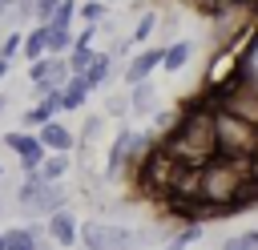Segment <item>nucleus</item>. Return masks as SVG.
Instances as JSON below:
<instances>
[{"instance_id":"obj_15","label":"nucleus","mask_w":258,"mask_h":250,"mask_svg":"<svg viewBox=\"0 0 258 250\" xmlns=\"http://www.w3.org/2000/svg\"><path fill=\"white\" fill-rule=\"evenodd\" d=\"M105 129H109V117H105V113H85L81 133H77V149H93V145L101 141Z\"/></svg>"},{"instance_id":"obj_30","label":"nucleus","mask_w":258,"mask_h":250,"mask_svg":"<svg viewBox=\"0 0 258 250\" xmlns=\"http://www.w3.org/2000/svg\"><path fill=\"white\" fill-rule=\"evenodd\" d=\"M0 177H4V165H0Z\"/></svg>"},{"instance_id":"obj_3","label":"nucleus","mask_w":258,"mask_h":250,"mask_svg":"<svg viewBox=\"0 0 258 250\" xmlns=\"http://www.w3.org/2000/svg\"><path fill=\"white\" fill-rule=\"evenodd\" d=\"M81 246L85 250H141L137 230L113 218H85L81 222Z\"/></svg>"},{"instance_id":"obj_20","label":"nucleus","mask_w":258,"mask_h":250,"mask_svg":"<svg viewBox=\"0 0 258 250\" xmlns=\"http://www.w3.org/2000/svg\"><path fill=\"white\" fill-rule=\"evenodd\" d=\"M20 48H24V28H8L4 40H0V56H4V60H16Z\"/></svg>"},{"instance_id":"obj_11","label":"nucleus","mask_w":258,"mask_h":250,"mask_svg":"<svg viewBox=\"0 0 258 250\" xmlns=\"http://www.w3.org/2000/svg\"><path fill=\"white\" fill-rule=\"evenodd\" d=\"M194 52H198V44H194V40H185V36L169 40V44H165V56H161V73L177 77V73H181V69L194 60Z\"/></svg>"},{"instance_id":"obj_26","label":"nucleus","mask_w":258,"mask_h":250,"mask_svg":"<svg viewBox=\"0 0 258 250\" xmlns=\"http://www.w3.org/2000/svg\"><path fill=\"white\" fill-rule=\"evenodd\" d=\"M8 69H12V60H4V56H0V81L8 77Z\"/></svg>"},{"instance_id":"obj_9","label":"nucleus","mask_w":258,"mask_h":250,"mask_svg":"<svg viewBox=\"0 0 258 250\" xmlns=\"http://www.w3.org/2000/svg\"><path fill=\"white\" fill-rule=\"evenodd\" d=\"M44 222H24V226H8L4 230V250H36L44 242Z\"/></svg>"},{"instance_id":"obj_27","label":"nucleus","mask_w":258,"mask_h":250,"mask_svg":"<svg viewBox=\"0 0 258 250\" xmlns=\"http://www.w3.org/2000/svg\"><path fill=\"white\" fill-rule=\"evenodd\" d=\"M36 250H56V246H52V242H48V238H44V242H40V246H36Z\"/></svg>"},{"instance_id":"obj_17","label":"nucleus","mask_w":258,"mask_h":250,"mask_svg":"<svg viewBox=\"0 0 258 250\" xmlns=\"http://www.w3.org/2000/svg\"><path fill=\"white\" fill-rule=\"evenodd\" d=\"M77 20H81L85 28H101V24L109 20V4H105V0H85L81 12H77Z\"/></svg>"},{"instance_id":"obj_16","label":"nucleus","mask_w":258,"mask_h":250,"mask_svg":"<svg viewBox=\"0 0 258 250\" xmlns=\"http://www.w3.org/2000/svg\"><path fill=\"white\" fill-rule=\"evenodd\" d=\"M69 169H73V153H48L44 157V165L36 169L44 181H64L69 177Z\"/></svg>"},{"instance_id":"obj_2","label":"nucleus","mask_w":258,"mask_h":250,"mask_svg":"<svg viewBox=\"0 0 258 250\" xmlns=\"http://www.w3.org/2000/svg\"><path fill=\"white\" fill-rule=\"evenodd\" d=\"M69 206V190L64 181H44L40 173H28L16 181V210L28 218V222H44L48 214L64 210Z\"/></svg>"},{"instance_id":"obj_22","label":"nucleus","mask_w":258,"mask_h":250,"mask_svg":"<svg viewBox=\"0 0 258 250\" xmlns=\"http://www.w3.org/2000/svg\"><path fill=\"white\" fill-rule=\"evenodd\" d=\"M218 250H258V230H242V234H230Z\"/></svg>"},{"instance_id":"obj_13","label":"nucleus","mask_w":258,"mask_h":250,"mask_svg":"<svg viewBox=\"0 0 258 250\" xmlns=\"http://www.w3.org/2000/svg\"><path fill=\"white\" fill-rule=\"evenodd\" d=\"M157 20H161V12H157V8H145V12L137 16L133 32H129V44H133V48H145V44H153V40H157Z\"/></svg>"},{"instance_id":"obj_7","label":"nucleus","mask_w":258,"mask_h":250,"mask_svg":"<svg viewBox=\"0 0 258 250\" xmlns=\"http://www.w3.org/2000/svg\"><path fill=\"white\" fill-rule=\"evenodd\" d=\"M129 141H133V125H121L105 149V181H125V161H129Z\"/></svg>"},{"instance_id":"obj_24","label":"nucleus","mask_w":258,"mask_h":250,"mask_svg":"<svg viewBox=\"0 0 258 250\" xmlns=\"http://www.w3.org/2000/svg\"><path fill=\"white\" fill-rule=\"evenodd\" d=\"M157 250H185V246H181V242H177V238H165V242H161V246H157Z\"/></svg>"},{"instance_id":"obj_23","label":"nucleus","mask_w":258,"mask_h":250,"mask_svg":"<svg viewBox=\"0 0 258 250\" xmlns=\"http://www.w3.org/2000/svg\"><path fill=\"white\" fill-rule=\"evenodd\" d=\"M60 0H32V24H52Z\"/></svg>"},{"instance_id":"obj_29","label":"nucleus","mask_w":258,"mask_h":250,"mask_svg":"<svg viewBox=\"0 0 258 250\" xmlns=\"http://www.w3.org/2000/svg\"><path fill=\"white\" fill-rule=\"evenodd\" d=\"M0 214H4V194H0Z\"/></svg>"},{"instance_id":"obj_5","label":"nucleus","mask_w":258,"mask_h":250,"mask_svg":"<svg viewBox=\"0 0 258 250\" xmlns=\"http://www.w3.org/2000/svg\"><path fill=\"white\" fill-rule=\"evenodd\" d=\"M161 56H165V44H145V48H137V52L125 60L121 81H125L129 89L141 85V81H153V73H161Z\"/></svg>"},{"instance_id":"obj_12","label":"nucleus","mask_w":258,"mask_h":250,"mask_svg":"<svg viewBox=\"0 0 258 250\" xmlns=\"http://www.w3.org/2000/svg\"><path fill=\"white\" fill-rule=\"evenodd\" d=\"M89 97H93L89 81H85L81 73H73V77H69V85L60 89V113H85Z\"/></svg>"},{"instance_id":"obj_6","label":"nucleus","mask_w":258,"mask_h":250,"mask_svg":"<svg viewBox=\"0 0 258 250\" xmlns=\"http://www.w3.org/2000/svg\"><path fill=\"white\" fill-rule=\"evenodd\" d=\"M44 234H48V242H52L56 250H73V246L81 242V218H77V210L64 206V210L48 214V218H44Z\"/></svg>"},{"instance_id":"obj_10","label":"nucleus","mask_w":258,"mask_h":250,"mask_svg":"<svg viewBox=\"0 0 258 250\" xmlns=\"http://www.w3.org/2000/svg\"><path fill=\"white\" fill-rule=\"evenodd\" d=\"M157 113V85L153 81H141V85H133L129 89V117H137V121H149Z\"/></svg>"},{"instance_id":"obj_14","label":"nucleus","mask_w":258,"mask_h":250,"mask_svg":"<svg viewBox=\"0 0 258 250\" xmlns=\"http://www.w3.org/2000/svg\"><path fill=\"white\" fill-rule=\"evenodd\" d=\"M20 56L32 65V60H40V56H48V24H32V28H24V48H20Z\"/></svg>"},{"instance_id":"obj_19","label":"nucleus","mask_w":258,"mask_h":250,"mask_svg":"<svg viewBox=\"0 0 258 250\" xmlns=\"http://www.w3.org/2000/svg\"><path fill=\"white\" fill-rule=\"evenodd\" d=\"M109 121H125L129 117V93H117V89H109L105 93V109H101Z\"/></svg>"},{"instance_id":"obj_21","label":"nucleus","mask_w":258,"mask_h":250,"mask_svg":"<svg viewBox=\"0 0 258 250\" xmlns=\"http://www.w3.org/2000/svg\"><path fill=\"white\" fill-rule=\"evenodd\" d=\"M77 12H81V0H60V8L52 16V28H77Z\"/></svg>"},{"instance_id":"obj_25","label":"nucleus","mask_w":258,"mask_h":250,"mask_svg":"<svg viewBox=\"0 0 258 250\" xmlns=\"http://www.w3.org/2000/svg\"><path fill=\"white\" fill-rule=\"evenodd\" d=\"M8 105H12V97H8V93H0V117L8 113Z\"/></svg>"},{"instance_id":"obj_1","label":"nucleus","mask_w":258,"mask_h":250,"mask_svg":"<svg viewBox=\"0 0 258 250\" xmlns=\"http://www.w3.org/2000/svg\"><path fill=\"white\" fill-rule=\"evenodd\" d=\"M161 149L189 169H202L210 157H218V109L210 101H189L177 109V125L161 137Z\"/></svg>"},{"instance_id":"obj_28","label":"nucleus","mask_w":258,"mask_h":250,"mask_svg":"<svg viewBox=\"0 0 258 250\" xmlns=\"http://www.w3.org/2000/svg\"><path fill=\"white\" fill-rule=\"evenodd\" d=\"M0 250H4V230H0Z\"/></svg>"},{"instance_id":"obj_18","label":"nucleus","mask_w":258,"mask_h":250,"mask_svg":"<svg viewBox=\"0 0 258 250\" xmlns=\"http://www.w3.org/2000/svg\"><path fill=\"white\" fill-rule=\"evenodd\" d=\"M73 44H77V28H52L48 24V56H69Z\"/></svg>"},{"instance_id":"obj_8","label":"nucleus","mask_w":258,"mask_h":250,"mask_svg":"<svg viewBox=\"0 0 258 250\" xmlns=\"http://www.w3.org/2000/svg\"><path fill=\"white\" fill-rule=\"evenodd\" d=\"M36 137H40V145L48 149V153H73L77 149V133L56 117V121H48V125H40L36 129Z\"/></svg>"},{"instance_id":"obj_4","label":"nucleus","mask_w":258,"mask_h":250,"mask_svg":"<svg viewBox=\"0 0 258 250\" xmlns=\"http://www.w3.org/2000/svg\"><path fill=\"white\" fill-rule=\"evenodd\" d=\"M0 145L16 157V169H20V177H28V173H36L40 165H44V157H48V149L40 145V137L32 133V129H8L4 137H0Z\"/></svg>"}]
</instances>
